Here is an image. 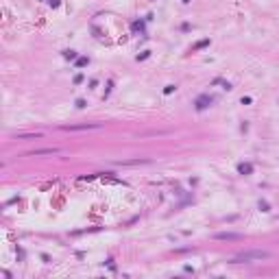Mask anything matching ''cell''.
I'll list each match as a JSON object with an SVG mask.
<instances>
[{
    "label": "cell",
    "instance_id": "1",
    "mask_svg": "<svg viewBox=\"0 0 279 279\" xmlns=\"http://www.w3.org/2000/svg\"><path fill=\"white\" fill-rule=\"evenodd\" d=\"M268 251H260V249H253V251H244V253H240V255H235L233 260V264H242V262H255V260H266L268 257Z\"/></svg>",
    "mask_w": 279,
    "mask_h": 279
},
{
    "label": "cell",
    "instance_id": "2",
    "mask_svg": "<svg viewBox=\"0 0 279 279\" xmlns=\"http://www.w3.org/2000/svg\"><path fill=\"white\" fill-rule=\"evenodd\" d=\"M103 124L100 122H87V124H70V127H63V131H89V129H100Z\"/></svg>",
    "mask_w": 279,
    "mask_h": 279
},
{
    "label": "cell",
    "instance_id": "3",
    "mask_svg": "<svg viewBox=\"0 0 279 279\" xmlns=\"http://www.w3.org/2000/svg\"><path fill=\"white\" fill-rule=\"evenodd\" d=\"M211 100H214V98H211L209 94H201V96L194 100V107L199 109V111H203V109H207V107L211 105Z\"/></svg>",
    "mask_w": 279,
    "mask_h": 279
},
{
    "label": "cell",
    "instance_id": "4",
    "mask_svg": "<svg viewBox=\"0 0 279 279\" xmlns=\"http://www.w3.org/2000/svg\"><path fill=\"white\" fill-rule=\"evenodd\" d=\"M214 238L216 240H240L242 235L240 233H231V231H220V233H216Z\"/></svg>",
    "mask_w": 279,
    "mask_h": 279
},
{
    "label": "cell",
    "instance_id": "5",
    "mask_svg": "<svg viewBox=\"0 0 279 279\" xmlns=\"http://www.w3.org/2000/svg\"><path fill=\"white\" fill-rule=\"evenodd\" d=\"M253 172V164H238V175H251Z\"/></svg>",
    "mask_w": 279,
    "mask_h": 279
},
{
    "label": "cell",
    "instance_id": "6",
    "mask_svg": "<svg viewBox=\"0 0 279 279\" xmlns=\"http://www.w3.org/2000/svg\"><path fill=\"white\" fill-rule=\"evenodd\" d=\"M18 140H31V137H42V133H18Z\"/></svg>",
    "mask_w": 279,
    "mask_h": 279
},
{
    "label": "cell",
    "instance_id": "7",
    "mask_svg": "<svg viewBox=\"0 0 279 279\" xmlns=\"http://www.w3.org/2000/svg\"><path fill=\"white\" fill-rule=\"evenodd\" d=\"M205 46H209V39H201V42H196V44L192 46V50H201V48H205Z\"/></svg>",
    "mask_w": 279,
    "mask_h": 279
},
{
    "label": "cell",
    "instance_id": "8",
    "mask_svg": "<svg viewBox=\"0 0 279 279\" xmlns=\"http://www.w3.org/2000/svg\"><path fill=\"white\" fill-rule=\"evenodd\" d=\"M50 153H57V148H39V151H35L33 155H50Z\"/></svg>",
    "mask_w": 279,
    "mask_h": 279
},
{
    "label": "cell",
    "instance_id": "9",
    "mask_svg": "<svg viewBox=\"0 0 279 279\" xmlns=\"http://www.w3.org/2000/svg\"><path fill=\"white\" fill-rule=\"evenodd\" d=\"M63 57H65V59H70V61H72V59L76 61V59H78V55L74 53V50H63Z\"/></svg>",
    "mask_w": 279,
    "mask_h": 279
},
{
    "label": "cell",
    "instance_id": "10",
    "mask_svg": "<svg viewBox=\"0 0 279 279\" xmlns=\"http://www.w3.org/2000/svg\"><path fill=\"white\" fill-rule=\"evenodd\" d=\"M87 63H89V59H87V57H78V59H76V68H85Z\"/></svg>",
    "mask_w": 279,
    "mask_h": 279
},
{
    "label": "cell",
    "instance_id": "11",
    "mask_svg": "<svg viewBox=\"0 0 279 279\" xmlns=\"http://www.w3.org/2000/svg\"><path fill=\"white\" fill-rule=\"evenodd\" d=\"M133 31H135V33H137V31L144 33V24H142V22H133Z\"/></svg>",
    "mask_w": 279,
    "mask_h": 279
},
{
    "label": "cell",
    "instance_id": "12",
    "mask_svg": "<svg viewBox=\"0 0 279 279\" xmlns=\"http://www.w3.org/2000/svg\"><path fill=\"white\" fill-rule=\"evenodd\" d=\"M175 85H166V87H164V94H166V96H168V94H172V92H175Z\"/></svg>",
    "mask_w": 279,
    "mask_h": 279
},
{
    "label": "cell",
    "instance_id": "13",
    "mask_svg": "<svg viewBox=\"0 0 279 279\" xmlns=\"http://www.w3.org/2000/svg\"><path fill=\"white\" fill-rule=\"evenodd\" d=\"M83 83V74H76V76H74V85H81Z\"/></svg>",
    "mask_w": 279,
    "mask_h": 279
},
{
    "label": "cell",
    "instance_id": "14",
    "mask_svg": "<svg viewBox=\"0 0 279 279\" xmlns=\"http://www.w3.org/2000/svg\"><path fill=\"white\" fill-rule=\"evenodd\" d=\"M260 209H262V211H270V209H268V203H266V201H260Z\"/></svg>",
    "mask_w": 279,
    "mask_h": 279
},
{
    "label": "cell",
    "instance_id": "15",
    "mask_svg": "<svg viewBox=\"0 0 279 279\" xmlns=\"http://www.w3.org/2000/svg\"><path fill=\"white\" fill-rule=\"evenodd\" d=\"M148 55H151L148 50H146V53H142V55H137V61H144V59H148Z\"/></svg>",
    "mask_w": 279,
    "mask_h": 279
},
{
    "label": "cell",
    "instance_id": "16",
    "mask_svg": "<svg viewBox=\"0 0 279 279\" xmlns=\"http://www.w3.org/2000/svg\"><path fill=\"white\" fill-rule=\"evenodd\" d=\"M76 107H78V109L85 107V100H83V98H78V100H76Z\"/></svg>",
    "mask_w": 279,
    "mask_h": 279
},
{
    "label": "cell",
    "instance_id": "17",
    "mask_svg": "<svg viewBox=\"0 0 279 279\" xmlns=\"http://www.w3.org/2000/svg\"><path fill=\"white\" fill-rule=\"evenodd\" d=\"M240 103H242V105H249V103H251V96H242Z\"/></svg>",
    "mask_w": 279,
    "mask_h": 279
},
{
    "label": "cell",
    "instance_id": "18",
    "mask_svg": "<svg viewBox=\"0 0 279 279\" xmlns=\"http://www.w3.org/2000/svg\"><path fill=\"white\" fill-rule=\"evenodd\" d=\"M50 7H59V0H50Z\"/></svg>",
    "mask_w": 279,
    "mask_h": 279
},
{
    "label": "cell",
    "instance_id": "19",
    "mask_svg": "<svg viewBox=\"0 0 279 279\" xmlns=\"http://www.w3.org/2000/svg\"><path fill=\"white\" fill-rule=\"evenodd\" d=\"M183 2H186V5H188V2H190V0H183Z\"/></svg>",
    "mask_w": 279,
    "mask_h": 279
}]
</instances>
